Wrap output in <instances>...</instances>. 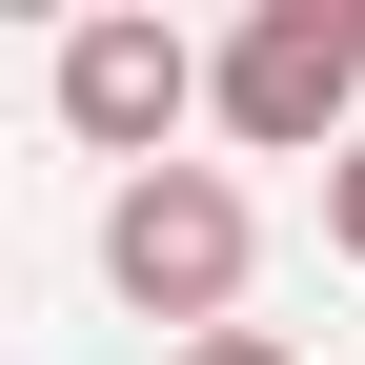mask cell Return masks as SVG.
<instances>
[{
	"mask_svg": "<svg viewBox=\"0 0 365 365\" xmlns=\"http://www.w3.org/2000/svg\"><path fill=\"white\" fill-rule=\"evenodd\" d=\"M244 244H264V223H244V182H223V163H163V182H122V203H102V284L143 304V325H182V345L244 304Z\"/></svg>",
	"mask_w": 365,
	"mask_h": 365,
	"instance_id": "6da1fadb",
	"label": "cell"
},
{
	"mask_svg": "<svg viewBox=\"0 0 365 365\" xmlns=\"http://www.w3.org/2000/svg\"><path fill=\"white\" fill-rule=\"evenodd\" d=\"M345 102H365V0H264V21L223 41V122H244L264 163L345 143Z\"/></svg>",
	"mask_w": 365,
	"mask_h": 365,
	"instance_id": "7a4b0ae2",
	"label": "cell"
},
{
	"mask_svg": "<svg viewBox=\"0 0 365 365\" xmlns=\"http://www.w3.org/2000/svg\"><path fill=\"white\" fill-rule=\"evenodd\" d=\"M182 102H223V61H182V21H81V41H61V122H81L102 163H143V182H163Z\"/></svg>",
	"mask_w": 365,
	"mask_h": 365,
	"instance_id": "3957f363",
	"label": "cell"
},
{
	"mask_svg": "<svg viewBox=\"0 0 365 365\" xmlns=\"http://www.w3.org/2000/svg\"><path fill=\"white\" fill-rule=\"evenodd\" d=\"M325 244H345V264H365V143H345V163H325Z\"/></svg>",
	"mask_w": 365,
	"mask_h": 365,
	"instance_id": "277c9868",
	"label": "cell"
},
{
	"mask_svg": "<svg viewBox=\"0 0 365 365\" xmlns=\"http://www.w3.org/2000/svg\"><path fill=\"white\" fill-rule=\"evenodd\" d=\"M182 365H284V325H203V345H182Z\"/></svg>",
	"mask_w": 365,
	"mask_h": 365,
	"instance_id": "5b68a950",
	"label": "cell"
}]
</instances>
